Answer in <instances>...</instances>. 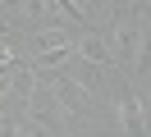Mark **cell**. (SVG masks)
<instances>
[{"label": "cell", "mask_w": 151, "mask_h": 137, "mask_svg": "<svg viewBox=\"0 0 151 137\" xmlns=\"http://www.w3.org/2000/svg\"><path fill=\"white\" fill-rule=\"evenodd\" d=\"M73 60H83L87 69H110L114 64V50L101 27H83V37H73Z\"/></svg>", "instance_id": "6da1fadb"}, {"label": "cell", "mask_w": 151, "mask_h": 137, "mask_svg": "<svg viewBox=\"0 0 151 137\" xmlns=\"http://www.w3.org/2000/svg\"><path fill=\"white\" fill-rule=\"evenodd\" d=\"M114 119L128 137H147V100L137 91H119L114 96Z\"/></svg>", "instance_id": "7a4b0ae2"}, {"label": "cell", "mask_w": 151, "mask_h": 137, "mask_svg": "<svg viewBox=\"0 0 151 137\" xmlns=\"http://www.w3.org/2000/svg\"><path fill=\"white\" fill-rule=\"evenodd\" d=\"M124 5H128V9H133V5H142V0H124Z\"/></svg>", "instance_id": "3957f363"}, {"label": "cell", "mask_w": 151, "mask_h": 137, "mask_svg": "<svg viewBox=\"0 0 151 137\" xmlns=\"http://www.w3.org/2000/svg\"><path fill=\"white\" fill-rule=\"evenodd\" d=\"M0 100H5V96H0Z\"/></svg>", "instance_id": "277c9868"}]
</instances>
